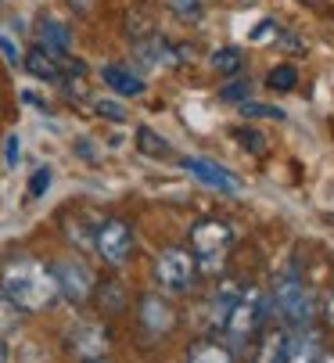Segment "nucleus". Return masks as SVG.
Instances as JSON below:
<instances>
[{
	"label": "nucleus",
	"instance_id": "obj_1",
	"mask_svg": "<svg viewBox=\"0 0 334 363\" xmlns=\"http://www.w3.org/2000/svg\"><path fill=\"white\" fill-rule=\"evenodd\" d=\"M0 291H4L22 313H40L54 298H58V284L50 277V267H43L33 255H15L4 267L0 277Z\"/></svg>",
	"mask_w": 334,
	"mask_h": 363
},
{
	"label": "nucleus",
	"instance_id": "obj_2",
	"mask_svg": "<svg viewBox=\"0 0 334 363\" xmlns=\"http://www.w3.org/2000/svg\"><path fill=\"white\" fill-rule=\"evenodd\" d=\"M273 309L295 331H306L313 324V313H316V309H313V295H309V288L302 284V277L295 270L277 277V284H273Z\"/></svg>",
	"mask_w": 334,
	"mask_h": 363
},
{
	"label": "nucleus",
	"instance_id": "obj_3",
	"mask_svg": "<svg viewBox=\"0 0 334 363\" xmlns=\"http://www.w3.org/2000/svg\"><path fill=\"white\" fill-rule=\"evenodd\" d=\"M234 248V227L223 220H198L191 227V255L201 267H219Z\"/></svg>",
	"mask_w": 334,
	"mask_h": 363
},
{
	"label": "nucleus",
	"instance_id": "obj_4",
	"mask_svg": "<svg viewBox=\"0 0 334 363\" xmlns=\"http://www.w3.org/2000/svg\"><path fill=\"white\" fill-rule=\"evenodd\" d=\"M262 320H266V302H262V295H259V291H245V295L234 302L227 324H223V335H227L230 345H248V342L259 335Z\"/></svg>",
	"mask_w": 334,
	"mask_h": 363
},
{
	"label": "nucleus",
	"instance_id": "obj_5",
	"mask_svg": "<svg viewBox=\"0 0 334 363\" xmlns=\"http://www.w3.org/2000/svg\"><path fill=\"white\" fill-rule=\"evenodd\" d=\"M155 274H158V284L169 295H184L198 281V263L187 248H165V252H158Z\"/></svg>",
	"mask_w": 334,
	"mask_h": 363
},
{
	"label": "nucleus",
	"instance_id": "obj_6",
	"mask_svg": "<svg viewBox=\"0 0 334 363\" xmlns=\"http://www.w3.org/2000/svg\"><path fill=\"white\" fill-rule=\"evenodd\" d=\"M97 255L104 259L108 267H123L130 263V255H133V227L126 220H104L97 227Z\"/></svg>",
	"mask_w": 334,
	"mask_h": 363
},
{
	"label": "nucleus",
	"instance_id": "obj_7",
	"mask_svg": "<svg viewBox=\"0 0 334 363\" xmlns=\"http://www.w3.org/2000/svg\"><path fill=\"white\" fill-rule=\"evenodd\" d=\"M50 277H54V284H58V295H65L76 306L94 295V277H90V270L79 263V259H62V263H54Z\"/></svg>",
	"mask_w": 334,
	"mask_h": 363
},
{
	"label": "nucleus",
	"instance_id": "obj_8",
	"mask_svg": "<svg viewBox=\"0 0 334 363\" xmlns=\"http://www.w3.org/2000/svg\"><path fill=\"white\" fill-rule=\"evenodd\" d=\"M184 169H191V177H198L201 184H208V187H216V191H223V194H238L241 191V180L238 177H230L223 166H216V162H208V159H184Z\"/></svg>",
	"mask_w": 334,
	"mask_h": 363
},
{
	"label": "nucleus",
	"instance_id": "obj_9",
	"mask_svg": "<svg viewBox=\"0 0 334 363\" xmlns=\"http://www.w3.org/2000/svg\"><path fill=\"white\" fill-rule=\"evenodd\" d=\"M140 324H144L151 335H162V331H173L177 313H173V306L162 302L158 295H144V298H140Z\"/></svg>",
	"mask_w": 334,
	"mask_h": 363
},
{
	"label": "nucleus",
	"instance_id": "obj_10",
	"mask_svg": "<svg viewBox=\"0 0 334 363\" xmlns=\"http://www.w3.org/2000/svg\"><path fill=\"white\" fill-rule=\"evenodd\" d=\"M22 65L36 76V79H43V83H58L62 76H65V65H62V55H50L47 47H33L29 55L22 58Z\"/></svg>",
	"mask_w": 334,
	"mask_h": 363
},
{
	"label": "nucleus",
	"instance_id": "obj_11",
	"mask_svg": "<svg viewBox=\"0 0 334 363\" xmlns=\"http://www.w3.org/2000/svg\"><path fill=\"white\" fill-rule=\"evenodd\" d=\"M291 352H295L291 335H288L284 328H277V331H266V335H262L255 363H291Z\"/></svg>",
	"mask_w": 334,
	"mask_h": 363
},
{
	"label": "nucleus",
	"instance_id": "obj_12",
	"mask_svg": "<svg viewBox=\"0 0 334 363\" xmlns=\"http://www.w3.org/2000/svg\"><path fill=\"white\" fill-rule=\"evenodd\" d=\"M72 349H76L83 359H97V356H104V349H108V331H104L101 324H79L76 335H72Z\"/></svg>",
	"mask_w": 334,
	"mask_h": 363
},
{
	"label": "nucleus",
	"instance_id": "obj_13",
	"mask_svg": "<svg viewBox=\"0 0 334 363\" xmlns=\"http://www.w3.org/2000/svg\"><path fill=\"white\" fill-rule=\"evenodd\" d=\"M101 76H104V83L116 90V94H123V97H137V94H144V83H140V76H133L130 69H123V65H104L101 69Z\"/></svg>",
	"mask_w": 334,
	"mask_h": 363
},
{
	"label": "nucleus",
	"instance_id": "obj_14",
	"mask_svg": "<svg viewBox=\"0 0 334 363\" xmlns=\"http://www.w3.org/2000/svg\"><path fill=\"white\" fill-rule=\"evenodd\" d=\"M137 50H140V62L151 65V69H169V65L180 62V55H173V47L165 43V40H158V36L151 43H140Z\"/></svg>",
	"mask_w": 334,
	"mask_h": 363
},
{
	"label": "nucleus",
	"instance_id": "obj_15",
	"mask_svg": "<svg viewBox=\"0 0 334 363\" xmlns=\"http://www.w3.org/2000/svg\"><path fill=\"white\" fill-rule=\"evenodd\" d=\"M187 363H238V359L223 342H194L187 352Z\"/></svg>",
	"mask_w": 334,
	"mask_h": 363
},
{
	"label": "nucleus",
	"instance_id": "obj_16",
	"mask_svg": "<svg viewBox=\"0 0 334 363\" xmlns=\"http://www.w3.org/2000/svg\"><path fill=\"white\" fill-rule=\"evenodd\" d=\"M40 36H43L40 47H47L50 55H65V50H69V29L58 26L54 18H43V22H40Z\"/></svg>",
	"mask_w": 334,
	"mask_h": 363
},
{
	"label": "nucleus",
	"instance_id": "obj_17",
	"mask_svg": "<svg viewBox=\"0 0 334 363\" xmlns=\"http://www.w3.org/2000/svg\"><path fill=\"white\" fill-rule=\"evenodd\" d=\"M137 147L144 155H151V159H169V155H173V147L165 144V137H158L151 126H140L137 130Z\"/></svg>",
	"mask_w": 334,
	"mask_h": 363
},
{
	"label": "nucleus",
	"instance_id": "obj_18",
	"mask_svg": "<svg viewBox=\"0 0 334 363\" xmlns=\"http://www.w3.org/2000/svg\"><path fill=\"white\" fill-rule=\"evenodd\" d=\"M238 298H241L238 288H223V291L216 295V302H212V328L223 331V324H227V317H230V309H234Z\"/></svg>",
	"mask_w": 334,
	"mask_h": 363
},
{
	"label": "nucleus",
	"instance_id": "obj_19",
	"mask_svg": "<svg viewBox=\"0 0 334 363\" xmlns=\"http://www.w3.org/2000/svg\"><path fill=\"white\" fill-rule=\"evenodd\" d=\"M295 83H299V69L295 65H277V69H269V76H266V86L269 90H295Z\"/></svg>",
	"mask_w": 334,
	"mask_h": 363
},
{
	"label": "nucleus",
	"instance_id": "obj_20",
	"mask_svg": "<svg viewBox=\"0 0 334 363\" xmlns=\"http://www.w3.org/2000/svg\"><path fill=\"white\" fill-rule=\"evenodd\" d=\"M18 320H22V309L0 291V335H8V331H15L18 328Z\"/></svg>",
	"mask_w": 334,
	"mask_h": 363
},
{
	"label": "nucleus",
	"instance_id": "obj_21",
	"mask_svg": "<svg viewBox=\"0 0 334 363\" xmlns=\"http://www.w3.org/2000/svg\"><path fill=\"white\" fill-rule=\"evenodd\" d=\"M212 69H216V72L234 76V72L241 69V55H238L234 47H223V50H216V55H212Z\"/></svg>",
	"mask_w": 334,
	"mask_h": 363
},
{
	"label": "nucleus",
	"instance_id": "obj_22",
	"mask_svg": "<svg viewBox=\"0 0 334 363\" xmlns=\"http://www.w3.org/2000/svg\"><path fill=\"white\" fill-rule=\"evenodd\" d=\"M241 112H245L248 119H277V123L284 119V108H273V105H259V101H245V105H241Z\"/></svg>",
	"mask_w": 334,
	"mask_h": 363
},
{
	"label": "nucleus",
	"instance_id": "obj_23",
	"mask_svg": "<svg viewBox=\"0 0 334 363\" xmlns=\"http://www.w3.org/2000/svg\"><path fill=\"white\" fill-rule=\"evenodd\" d=\"M234 137L241 140V147H248V151H255V155H262V151H266V144H262L266 137H262V133H255V130H245V126H241V130H234Z\"/></svg>",
	"mask_w": 334,
	"mask_h": 363
},
{
	"label": "nucleus",
	"instance_id": "obj_24",
	"mask_svg": "<svg viewBox=\"0 0 334 363\" xmlns=\"http://www.w3.org/2000/svg\"><path fill=\"white\" fill-rule=\"evenodd\" d=\"M94 108H97V116H104V119H111V123H126V108L116 105V101H104V97H101Z\"/></svg>",
	"mask_w": 334,
	"mask_h": 363
},
{
	"label": "nucleus",
	"instance_id": "obj_25",
	"mask_svg": "<svg viewBox=\"0 0 334 363\" xmlns=\"http://www.w3.org/2000/svg\"><path fill=\"white\" fill-rule=\"evenodd\" d=\"M223 101H252V86H248V83H230V86H223Z\"/></svg>",
	"mask_w": 334,
	"mask_h": 363
},
{
	"label": "nucleus",
	"instance_id": "obj_26",
	"mask_svg": "<svg viewBox=\"0 0 334 363\" xmlns=\"http://www.w3.org/2000/svg\"><path fill=\"white\" fill-rule=\"evenodd\" d=\"M47 187H50V169H47V166H40V173H36V177H33V184H29V194H33V198H40Z\"/></svg>",
	"mask_w": 334,
	"mask_h": 363
},
{
	"label": "nucleus",
	"instance_id": "obj_27",
	"mask_svg": "<svg viewBox=\"0 0 334 363\" xmlns=\"http://www.w3.org/2000/svg\"><path fill=\"white\" fill-rule=\"evenodd\" d=\"M0 55H4L11 65H18L22 62V55H18V47H15V40L11 36H4V33H0Z\"/></svg>",
	"mask_w": 334,
	"mask_h": 363
},
{
	"label": "nucleus",
	"instance_id": "obj_28",
	"mask_svg": "<svg viewBox=\"0 0 334 363\" xmlns=\"http://www.w3.org/2000/svg\"><path fill=\"white\" fill-rule=\"evenodd\" d=\"M18 151H22V144H18V137L11 133L8 144H4V159H8V166H18Z\"/></svg>",
	"mask_w": 334,
	"mask_h": 363
},
{
	"label": "nucleus",
	"instance_id": "obj_29",
	"mask_svg": "<svg viewBox=\"0 0 334 363\" xmlns=\"http://www.w3.org/2000/svg\"><path fill=\"white\" fill-rule=\"evenodd\" d=\"M323 320L334 328V291H330V295H327V302H323Z\"/></svg>",
	"mask_w": 334,
	"mask_h": 363
},
{
	"label": "nucleus",
	"instance_id": "obj_30",
	"mask_svg": "<svg viewBox=\"0 0 334 363\" xmlns=\"http://www.w3.org/2000/svg\"><path fill=\"white\" fill-rule=\"evenodd\" d=\"M0 363H8V345H4V338H0Z\"/></svg>",
	"mask_w": 334,
	"mask_h": 363
},
{
	"label": "nucleus",
	"instance_id": "obj_31",
	"mask_svg": "<svg viewBox=\"0 0 334 363\" xmlns=\"http://www.w3.org/2000/svg\"><path fill=\"white\" fill-rule=\"evenodd\" d=\"M316 363H334V352H323V356H320Z\"/></svg>",
	"mask_w": 334,
	"mask_h": 363
}]
</instances>
